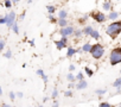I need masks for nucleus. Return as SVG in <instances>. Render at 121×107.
I'll return each instance as SVG.
<instances>
[{
    "label": "nucleus",
    "instance_id": "f257e3e1",
    "mask_svg": "<svg viewBox=\"0 0 121 107\" xmlns=\"http://www.w3.org/2000/svg\"><path fill=\"white\" fill-rule=\"evenodd\" d=\"M121 33V20H116V22H110L107 27H106V35L110 38V39H116L119 37V35Z\"/></svg>",
    "mask_w": 121,
    "mask_h": 107
},
{
    "label": "nucleus",
    "instance_id": "f03ea898",
    "mask_svg": "<svg viewBox=\"0 0 121 107\" xmlns=\"http://www.w3.org/2000/svg\"><path fill=\"white\" fill-rule=\"evenodd\" d=\"M108 60H109V64L113 66V67L121 63V45L115 46L110 50Z\"/></svg>",
    "mask_w": 121,
    "mask_h": 107
},
{
    "label": "nucleus",
    "instance_id": "7ed1b4c3",
    "mask_svg": "<svg viewBox=\"0 0 121 107\" xmlns=\"http://www.w3.org/2000/svg\"><path fill=\"white\" fill-rule=\"evenodd\" d=\"M104 52H106V48L103 46V44L96 42L95 44H93V49L90 51V56L95 61H99V60H101L104 56Z\"/></svg>",
    "mask_w": 121,
    "mask_h": 107
},
{
    "label": "nucleus",
    "instance_id": "20e7f679",
    "mask_svg": "<svg viewBox=\"0 0 121 107\" xmlns=\"http://www.w3.org/2000/svg\"><path fill=\"white\" fill-rule=\"evenodd\" d=\"M89 16H90V18L94 20V22H96V23H99V24H103V23H106L107 20H108V16H106L103 12H101V11H91L90 13H89Z\"/></svg>",
    "mask_w": 121,
    "mask_h": 107
},
{
    "label": "nucleus",
    "instance_id": "39448f33",
    "mask_svg": "<svg viewBox=\"0 0 121 107\" xmlns=\"http://www.w3.org/2000/svg\"><path fill=\"white\" fill-rule=\"evenodd\" d=\"M55 45L57 50H63L69 48V37H60V39L55 40Z\"/></svg>",
    "mask_w": 121,
    "mask_h": 107
},
{
    "label": "nucleus",
    "instance_id": "423d86ee",
    "mask_svg": "<svg viewBox=\"0 0 121 107\" xmlns=\"http://www.w3.org/2000/svg\"><path fill=\"white\" fill-rule=\"evenodd\" d=\"M75 30H76V29H75L73 25H69V26H67V27L59 29L58 33L60 35V37H71V36H74Z\"/></svg>",
    "mask_w": 121,
    "mask_h": 107
},
{
    "label": "nucleus",
    "instance_id": "0eeeda50",
    "mask_svg": "<svg viewBox=\"0 0 121 107\" xmlns=\"http://www.w3.org/2000/svg\"><path fill=\"white\" fill-rule=\"evenodd\" d=\"M17 22V14L14 11H10L7 13V23H6V26L9 29H12V26L14 25V23Z\"/></svg>",
    "mask_w": 121,
    "mask_h": 107
},
{
    "label": "nucleus",
    "instance_id": "6e6552de",
    "mask_svg": "<svg viewBox=\"0 0 121 107\" xmlns=\"http://www.w3.org/2000/svg\"><path fill=\"white\" fill-rule=\"evenodd\" d=\"M101 7L104 12H112L113 11V5H112V3L109 1V0H103Z\"/></svg>",
    "mask_w": 121,
    "mask_h": 107
},
{
    "label": "nucleus",
    "instance_id": "1a4fd4ad",
    "mask_svg": "<svg viewBox=\"0 0 121 107\" xmlns=\"http://www.w3.org/2000/svg\"><path fill=\"white\" fill-rule=\"evenodd\" d=\"M77 54V50H76V48H74V46H71V45H69V48L67 49V58H71V57H74L75 55Z\"/></svg>",
    "mask_w": 121,
    "mask_h": 107
},
{
    "label": "nucleus",
    "instance_id": "9d476101",
    "mask_svg": "<svg viewBox=\"0 0 121 107\" xmlns=\"http://www.w3.org/2000/svg\"><path fill=\"white\" fill-rule=\"evenodd\" d=\"M94 30H95V29H94L91 25H86V26L83 27V33H84V37H90Z\"/></svg>",
    "mask_w": 121,
    "mask_h": 107
},
{
    "label": "nucleus",
    "instance_id": "9b49d317",
    "mask_svg": "<svg viewBox=\"0 0 121 107\" xmlns=\"http://www.w3.org/2000/svg\"><path fill=\"white\" fill-rule=\"evenodd\" d=\"M91 49H93V44L90 42H86L84 44H82V50L84 54H90Z\"/></svg>",
    "mask_w": 121,
    "mask_h": 107
},
{
    "label": "nucleus",
    "instance_id": "f8f14e48",
    "mask_svg": "<svg viewBox=\"0 0 121 107\" xmlns=\"http://www.w3.org/2000/svg\"><path fill=\"white\" fill-rule=\"evenodd\" d=\"M119 16H120V13H119L117 11H112V12H109V14H108V20H110V22H116L117 18H119Z\"/></svg>",
    "mask_w": 121,
    "mask_h": 107
},
{
    "label": "nucleus",
    "instance_id": "ddd939ff",
    "mask_svg": "<svg viewBox=\"0 0 121 107\" xmlns=\"http://www.w3.org/2000/svg\"><path fill=\"white\" fill-rule=\"evenodd\" d=\"M73 37H74L75 39H77V40H78V39H81V38H83V37H84L83 29H80V27H78V29H76V30H75V33H74V36H73Z\"/></svg>",
    "mask_w": 121,
    "mask_h": 107
},
{
    "label": "nucleus",
    "instance_id": "4468645a",
    "mask_svg": "<svg viewBox=\"0 0 121 107\" xmlns=\"http://www.w3.org/2000/svg\"><path fill=\"white\" fill-rule=\"evenodd\" d=\"M87 87H88V82H87L86 80L80 81V82H76V89H77V90H83V89H86Z\"/></svg>",
    "mask_w": 121,
    "mask_h": 107
},
{
    "label": "nucleus",
    "instance_id": "2eb2a0df",
    "mask_svg": "<svg viewBox=\"0 0 121 107\" xmlns=\"http://www.w3.org/2000/svg\"><path fill=\"white\" fill-rule=\"evenodd\" d=\"M68 16H69L68 11L64 10V9H62V10H59V11H58V16H57V18H58V19H68Z\"/></svg>",
    "mask_w": 121,
    "mask_h": 107
},
{
    "label": "nucleus",
    "instance_id": "dca6fc26",
    "mask_svg": "<svg viewBox=\"0 0 121 107\" xmlns=\"http://www.w3.org/2000/svg\"><path fill=\"white\" fill-rule=\"evenodd\" d=\"M89 18H90L89 13H88V14H83L82 17H80V18L77 19V23H78L80 25H84V26H86V22H87Z\"/></svg>",
    "mask_w": 121,
    "mask_h": 107
},
{
    "label": "nucleus",
    "instance_id": "f3484780",
    "mask_svg": "<svg viewBox=\"0 0 121 107\" xmlns=\"http://www.w3.org/2000/svg\"><path fill=\"white\" fill-rule=\"evenodd\" d=\"M57 25L59 26V29H63V27H67V26H69L70 24H69V20H68V19H58V23H57Z\"/></svg>",
    "mask_w": 121,
    "mask_h": 107
},
{
    "label": "nucleus",
    "instance_id": "a211bd4d",
    "mask_svg": "<svg viewBox=\"0 0 121 107\" xmlns=\"http://www.w3.org/2000/svg\"><path fill=\"white\" fill-rule=\"evenodd\" d=\"M90 38H93L94 40H96V42H99V40L101 39V33H100V31L95 29V30L93 31V33H91V36H90Z\"/></svg>",
    "mask_w": 121,
    "mask_h": 107
},
{
    "label": "nucleus",
    "instance_id": "6ab92c4d",
    "mask_svg": "<svg viewBox=\"0 0 121 107\" xmlns=\"http://www.w3.org/2000/svg\"><path fill=\"white\" fill-rule=\"evenodd\" d=\"M107 92H108V90H107L106 88H99V89H95V94H96L97 96H100V98L103 96L104 94H107Z\"/></svg>",
    "mask_w": 121,
    "mask_h": 107
},
{
    "label": "nucleus",
    "instance_id": "aec40b11",
    "mask_svg": "<svg viewBox=\"0 0 121 107\" xmlns=\"http://www.w3.org/2000/svg\"><path fill=\"white\" fill-rule=\"evenodd\" d=\"M3 5H4V7H5V9H7V10H11V9H12V6H13L14 4H13V1H12V0H4Z\"/></svg>",
    "mask_w": 121,
    "mask_h": 107
},
{
    "label": "nucleus",
    "instance_id": "412c9836",
    "mask_svg": "<svg viewBox=\"0 0 121 107\" xmlns=\"http://www.w3.org/2000/svg\"><path fill=\"white\" fill-rule=\"evenodd\" d=\"M113 87L116 88V89H121V76L117 77V79L113 82Z\"/></svg>",
    "mask_w": 121,
    "mask_h": 107
},
{
    "label": "nucleus",
    "instance_id": "4be33fe9",
    "mask_svg": "<svg viewBox=\"0 0 121 107\" xmlns=\"http://www.w3.org/2000/svg\"><path fill=\"white\" fill-rule=\"evenodd\" d=\"M84 73H86V75L89 76V77H93V76H94V70H93L91 68H89V67H84Z\"/></svg>",
    "mask_w": 121,
    "mask_h": 107
},
{
    "label": "nucleus",
    "instance_id": "5701e85b",
    "mask_svg": "<svg viewBox=\"0 0 121 107\" xmlns=\"http://www.w3.org/2000/svg\"><path fill=\"white\" fill-rule=\"evenodd\" d=\"M67 81L68 82H75L76 81V75H74L73 73H68L67 74Z\"/></svg>",
    "mask_w": 121,
    "mask_h": 107
},
{
    "label": "nucleus",
    "instance_id": "b1692460",
    "mask_svg": "<svg viewBox=\"0 0 121 107\" xmlns=\"http://www.w3.org/2000/svg\"><path fill=\"white\" fill-rule=\"evenodd\" d=\"M46 10H48V13L49 14H55V12H56V6H53V5H48L46 6Z\"/></svg>",
    "mask_w": 121,
    "mask_h": 107
},
{
    "label": "nucleus",
    "instance_id": "393cba45",
    "mask_svg": "<svg viewBox=\"0 0 121 107\" xmlns=\"http://www.w3.org/2000/svg\"><path fill=\"white\" fill-rule=\"evenodd\" d=\"M3 56H4L5 58H9V60H10V58H12V57H13V54H12V50H11V49L6 50V51H5V52L3 54Z\"/></svg>",
    "mask_w": 121,
    "mask_h": 107
},
{
    "label": "nucleus",
    "instance_id": "a878e982",
    "mask_svg": "<svg viewBox=\"0 0 121 107\" xmlns=\"http://www.w3.org/2000/svg\"><path fill=\"white\" fill-rule=\"evenodd\" d=\"M48 19H49V22H50L51 24H57V23H58V18H56L53 14H49V16H48Z\"/></svg>",
    "mask_w": 121,
    "mask_h": 107
},
{
    "label": "nucleus",
    "instance_id": "bb28decb",
    "mask_svg": "<svg viewBox=\"0 0 121 107\" xmlns=\"http://www.w3.org/2000/svg\"><path fill=\"white\" fill-rule=\"evenodd\" d=\"M83 80H84V73H82V71L77 73L76 74V81L80 82V81H83Z\"/></svg>",
    "mask_w": 121,
    "mask_h": 107
},
{
    "label": "nucleus",
    "instance_id": "cd10ccee",
    "mask_svg": "<svg viewBox=\"0 0 121 107\" xmlns=\"http://www.w3.org/2000/svg\"><path fill=\"white\" fill-rule=\"evenodd\" d=\"M99 107H114L112 103H109L108 101H101L99 103Z\"/></svg>",
    "mask_w": 121,
    "mask_h": 107
},
{
    "label": "nucleus",
    "instance_id": "c85d7f7f",
    "mask_svg": "<svg viewBox=\"0 0 121 107\" xmlns=\"http://www.w3.org/2000/svg\"><path fill=\"white\" fill-rule=\"evenodd\" d=\"M11 30H12L16 35H19V25H18V23H17V22L14 23V25L12 26V29H11Z\"/></svg>",
    "mask_w": 121,
    "mask_h": 107
},
{
    "label": "nucleus",
    "instance_id": "c756f323",
    "mask_svg": "<svg viewBox=\"0 0 121 107\" xmlns=\"http://www.w3.org/2000/svg\"><path fill=\"white\" fill-rule=\"evenodd\" d=\"M5 45H6L5 39H0V51L1 52H5Z\"/></svg>",
    "mask_w": 121,
    "mask_h": 107
},
{
    "label": "nucleus",
    "instance_id": "7c9ffc66",
    "mask_svg": "<svg viewBox=\"0 0 121 107\" xmlns=\"http://www.w3.org/2000/svg\"><path fill=\"white\" fill-rule=\"evenodd\" d=\"M58 95H59V92L57 90V88H55V89L52 90V94H51V98H52L53 100H57V98H58Z\"/></svg>",
    "mask_w": 121,
    "mask_h": 107
},
{
    "label": "nucleus",
    "instance_id": "2f4dec72",
    "mask_svg": "<svg viewBox=\"0 0 121 107\" xmlns=\"http://www.w3.org/2000/svg\"><path fill=\"white\" fill-rule=\"evenodd\" d=\"M73 95H74V92H73L71 89H68V90L64 92V96H65V98H71Z\"/></svg>",
    "mask_w": 121,
    "mask_h": 107
},
{
    "label": "nucleus",
    "instance_id": "473e14b6",
    "mask_svg": "<svg viewBox=\"0 0 121 107\" xmlns=\"http://www.w3.org/2000/svg\"><path fill=\"white\" fill-rule=\"evenodd\" d=\"M7 23V14H4L1 17V19H0V24H3V25H6Z\"/></svg>",
    "mask_w": 121,
    "mask_h": 107
},
{
    "label": "nucleus",
    "instance_id": "72a5a7b5",
    "mask_svg": "<svg viewBox=\"0 0 121 107\" xmlns=\"http://www.w3.org/2000/svg\"><path fill=\"white\" fill-rule=\"evenodd\" d=\"M36 74H37L38 76H40V77H43V76L45 75V73H44L43 69H37V70H36Z\"/></svg>",
    "mask_w": 121,
    "mask_h": 107
},
{
    "label": "nucleus",
    "instance_id": "f704fd0d",
    "mask_svg": "<svg viewBox=\"0 0 121 107\" xmlns=\"http://www.w3.org/2000/svg\"><path fill=\"white\" fill-rule=\"evenodd\" d=\"M9 96H10V99H11V101H14V100H16V98H17V94H16L14 92H10V94H9Z\"/></svg>",
    "mask_w": 121,
    "mask_h": 107
},
{
    "label": "nucleus",
    "instance_id": "c9c22d12",
    "mask_svg": "<svg viewBox=\"0 0 121 107\" xmlns=\"http://www.w3.org/2000/svg\"><path fill=\"white\" fill-rule=\"evenodd\" d=\"M25 16H26V11H23L20 14H19V17H18V19L22 22V20H24L25 19Z\"/></svg>",
    "mask_w": 121,
    "mask_h": 107
},
{
    "label": "nucleus",
    "instance_id": "e433bc0d",
    "mask_svg": "<svg viewBox=\"0 0 121 107\" xmlns=\"http://www.w3.org/2000/svg\"><path fill=\"white\" fill-rule=\"evenodd\" d=\"M73 88H76V83H75V82H69L68 89H73Z\"/></svg>",
    "mask_w": 121,
    "mask_h": 107
},
{
    "label": "nucleus",
    "instance_id": "4c0bfd02",
    "mask_svg": "<svg viewBox=\"0 0 121 107\" xmlns=\"http://www.w3.org/2000/svg\"><path fill=\"white\" fill-rule=\"evenodd\" d=\"M75 69H76V67H75V64H70V66H69V71H70V73H73V71H75Z\"/></svg>",
    "mask_w": 121,
    "mask_h": 107
},
{
    "label": "nucleus",
    "instance_id": "58836bf2",
    "mask_svg": "<svg viewBox=\"0 0 121 107\" xmlns=\"http://www.w3.org/2000/svg\"><path fill=\"white\" fill-rule=\"evenodd\" d=\"M42 80H43V82H44V83L46 85V83H48V81H49V77H48V75L45 74V75H44V76L42 77Z\"/></svg>",
    "mask_w": 121,
    "mask_h": 107
},
{
    "label": "nucleus",
    "instance_id": "ea45409f",
    "mask_svg": "<svg viewBox=\"0 0 121 107\" xmlns=\"http://www.w3.org/2000/svg\"><path fill=\"white\" fill-rule=\"evenodd\" d=\"M27 44H29L30 46H32V48H33V46L36 45V44H35V39H30V40L27 42Z\"/></svg>",
    "mask_w": 121,
    "mask_h": 107
},
{
    "label": "nucleus",
    "instance_id": "a19ab883",
    "mask_svg": "<svg viewBox=\"0 0 121 107\" xmlns=\"http://www.w3.org/2000/svg\"><path fill=\"white\" fill-rule=\"evenodd\" d=\"M52 107H59V102H58L57 100H55V101L52 102Z\"/></svg>",
    "mask_w": 121,
    "mask_h": 107
},
{
    "label": "nucleus",
    "instance_id": "79ce46f5",
    "mask_svg": "<svg viewBox=\"0 0 121 107\" xmlns=\"http://www.w3.org/2000/svg\"><path fill=\"white\" fill-rule=\"evenodd\" d=\"M76 50H77V54H80V55L84 54V52H83V50H82V46H81V48H76Z\"/></svg>",
    "mask_w": 121,
    "mask_h": 107
},
{
    "label": "nucleus",
    "instance_id": "37998d69",
    "mask_svg": "<svg viewBox=\"0 0 121 107\" xmlns=\"http://www.w3.org/2000/svg\"><path fill=\"white\" fill-rule=\"evenodd\" d=\"M24 96V94H23V92H18L17 93V98H19V99H22Z\"/></svg>",
    "mask_w": 121,
    "mask_h": 107
},
{
    "label": "nucleus",
    "instance_id": "c03bdc74",
    "mask_svg": "<svg viewBox=\"0 0 121 107\" xmlns=\"http://www.w3.org/2000/svg\"><path fill=\"white\" fill-rule=\"evenodd\" d=\"M1 107H13V106H11V105H9V103H3Z\"/></svg>",
    "mask_w": 121,
    "mask_h": 107
},
{
    "label": "nucleus",
    "instance_id": "a18cd8bd",
    "mask_svg": "<svg viewBox=\"0 0 121 107\" xmlns=\"http://www.w3.org/2000/svg\"><path fill=\"white\" fill-rule=\"evenodd\" d=\"M12 1H13V4H14V5H17V4L20 1V0H12Z\"/></svg>",
    "mask_w": 121,
    "mask_h": 107
},
{
    "label": "nucleus",
    "instance_id": "49530a36",
    "mask_svg": "<svg viewBox=\"0 0 121 107\" xmlns=\"http://www.w3.org/2000/svg\"><path fill=\"white\" fill-rule=\"evenodd\" d=\"M48 99H49L48 96H44V98H43V102H46V101H48Z\"/></svg>",
    "mask_w": 121,
    "mask_h": 107
},
{
    "label": "nucleus",
    "instance_id": "de8ad7c7",
    "mask_svg": "<svg viewBox=\"0 0 121 107\" xmlns=\"http://www.w3.org/2000/svg\"><path fill=\"white\" fill-rule=\"evenodd\" d=\"M116 107H121V102H120V103H119V105H117Z\"/></svg>",
    "mask_w": 121,
    "mask_h": 107
},
{
    "label": "nucleus",
    "instance_id": "09e8293b",
    "mask_svg": "<svg viewBox=\"0 0 121 107\" xmlns=\"http://www.w3.org/2000/svg\"><path fill=\"white\" fill-rule=\"evenodd\" d=\"M38 107H44V106H43V105H39V106H38Z\"/></svg>",
    "mask_w": 121,
    "mask_h": 107
},
{
    "label": "nucleus",
    "instance_id": "8fccbe9b",
    "mask_svg": "<svg viewBox=\"0 0 121 107\" xmlns=\"http://www.w3.org/2000/svg\"><path fill=\"white\" fill-rule=\"evenodd\" d=\"M120 75H121V69H120Z\"/></svg>",
    "mask_w": 121,
    "mask_h": 107
},
{
    "label": "nucleus",
    "instance_id": "3c124183",
    "mask_svg": "<svg viewBox=\"0 0 121 107\" xmlns=\"http://www.w3.org/2000/svg\"><path fill=\"white\" fill-rule=\"evenodd\" d=\"M117 1H121V0H117Z\"/></svg>",
    "mask_w": 121,
    "mask_h": 107
},
{
    "label": "nucleus",
    "instance_id": "603ef678",
    "mask_svg": "<svg viewBox=\"0 0 121 107\" xmlns=\"http://www.w3.org/2000/svg\"><path fill=\"white\" fill-rule=\"evenodd\" d=\"M31 107H32V106H31Z\"/></svg>",
    "mask_w": 121,
    "mask_h": 107
},
{
    "label": "nucleus",
    "instance_id": "864d4df0",
    "mask_svg": "<svg viewBox=\"0 0 121 107\" xmlns=\"http://www.w3.org/2000/svg\"><path fill=\"white\" fill-rule=\"evenodd\" d=\"M14 107H16V106H14Z\"/></svg>",
    "mask_w": 121,
    "mask_h": 107
}]
</instances>
